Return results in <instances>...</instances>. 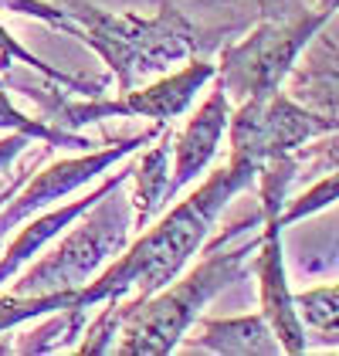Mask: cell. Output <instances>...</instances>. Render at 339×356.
Segmentation results:
<instances>
[{"instance_id": "1", "label": "cell", "mask_w": 339, "mask_h": 356, "mask_svg": "<svg viewBox=\"0 0 339 356\" xmlns=\"http://www.w3.org/2000/svg\"><path fill=\"white\" fill-rule=\"evenodd\" d=\"M258 170L261 166L238 163V160H227L224 166H217L204 180L200 191L180 200L156 227H149L136 245L126 248V254H119L115 265H109L99 278L85 282L78 289L48 292V296H14V292L0 296V332L17 323L48 316V312H72L75 319L85 323L88 309H95L102 302L140 305L142 299L156 296L163 285H170L180 275V268L207 238L210 224L224 211L227 200L238 191L251 187Z\"/></svg>"}, {"instance_id": "2", "label": "cell", "mask_w": 339, "mask_h": 356, "mask_svg": "<svg viewBox=\"0 0 339 356\" xmlns=\"http://www.w3.org/2000/svg\"><path fill=\"white\" fill-rule=\"evenodd\" d=\"M251 245L224 251V241L207 248L204 261L170 292H156L140 305L106 302L99 319L88 326L78 353H122V356H160L176 350L180 336L200 316V309L224 285L241 278V265Z\"/></svg>"}, {"instance_id": "3", "label": "cell", "mask_w": 339, "mask_h": 356, "mask_svg": "<svg viewBox=\"0 0 339 356\" xmlns=\"http://www.w3.org/2000/svg\"><path fill=\"white\" fill-rule=\"evenodd\" d=\"M65 14L78 24L88 48H95L102 61L113 68L119 92L136 88L146 75L163 72L176 58H207V51L224 48L227 38L245 24L234 28H204L194 24L180 7L163 0L160 14L140 17V14H113L85 0H68Z\"/></svg>"}, {"instance_id": "4", "label": "cell", "mask_w": 339, "mask_h": 356, "mask_svg": "<svg viewBox=\"0 0 339 356\" xmlns=\"http://www.w3.org/2000/svg\"><path fill=\"white\" fill-rule=\"evenodd\" d=\"M329 17L333 14L319 10L315 3L292 17H275V21L265 17L241 44H224L221 65L214 72L217 85L227 92V99L238 102L272 99Z\"/></svg>"}, {"instance_id": "5", "label": "cell", "mask_w": 339, "mask_h": 356, "mask_svg": "<svg viewBox=\"0 0 339 356\" xmlns=\"http://www.w3.org/2000/svg\"><path fill=\"white\" fill-rule=\"evenodd\" d=\"M115 191L95 200L88 207L82 227H75L48 258H41L34 268L21 275L10 292L14 296H48V292H65V289H78L85 282H92V275L102 268V261H109L126 248L129 227H133V211L126 200H115Z\"/></svg>"}, {"instance_id": "6", "label": "cell", "mask_w": 339, "mask_h": 356, "mask_svg": "<svg viewBox=\"0 0 339 356\" xmlns=\"http://www.w3.org/2000/svg\"><path fill=\"white\" fill-rule=\"evenodd\" d=\"M217 65L207 61V58H190V65L170 79H160L149 88H129L122 92V99H102V95H92L88 102H72V99H61L58 92L44 95V88H31L28 95L48 112V122H55L61 129H78L88 122H99V119H113V115H146V119H156L167 126L170 119L183 115L187 106L194 102L197 88L207 79H214Z\"/></svg>"}, {"instance_id": "7", "label": "cell", "mask_w": 339, "mask_h": 356, "mask_svg": "<svg viewBox=\"0 0 339 356\" xmlns=\"http://www.w3.org/2000/svg\"><path fill=\"white\" fill-rule=\"evenodd\" d=\"M336 129L339 119L306 109L292 95L275 92L265 102H241L238 112L231 115V122H227L231 156L227 160L261 166L272 156L292 153L295 146L315 136H326V133H336Z\"/></svg>"}, {"instance_id": "8", "label": "cell", "mask_w": 339, "mask_h": 356, "mask_svg": "<svg viewBox=\"0 0 339 356\" xmlns=\"http://www.w3.org/2000/svg\"><path fill=\"white\" fill-rule=\"evenodd\" d=\"M156 133H160V122H156V129H149V133H140V136H133V139H119V143L106 146V149H88L78 160H58V163H51L48 170L34 173V180L14 197V204H10L7 211H0V241H3V234H7L14 224L28 220L34 211L48 207L51 200L72 193L75 187H82L88 180H95V177L106 173L115 160H122V156H129L133 149L146 146Z\"/></svg>"}, {"instance_id": "9", "label": "cell", "mask_w": 339, "mask_h": 356, "mask_svg": "<svg viewBox=\"0 0 339 356\" xmlns=\"http://www.w3.org/2000/svg\"><path fill=\"white\" fill-rule=\"evenodd\" d=\"M227 122H231V99H227L224 88L217 85V88L207 95V102L197 109V115L187 122V129L170 143L173 153H176V166H173V180L167 184V200L176 197L204 166L214 160L217 143L224 136Z\"/></svg>"}, {"instance_id": "10", "label": "cell", "mask_w": 339, "mask_h": 356, "mask_svg": "<svg viewBox=\"0 0 339 356\" xmlns=\"http://www.w3.org/2000/svg\"><path fill=\"white\" fill-rule=\"evenodd\" d=\"M129 173H115V177H109L102 187L95 193H88V197H82V200H75V204H68V207H58V211H51V214H44V218L31 220L28 227L10 241V248L0 254V285L10 278V275L21 272V265L28 261L31 254L38 251V248L44 245V241H51L61 227H68L72 220H78L82 214H88V207L95 204V200H102L109 191H115V187H122V180H126Z\"/></svg>"}, {"instance_id": "11", "label": "cell", "mask_w": 339, "mask_h": 356, "mask_svg": "<svg viewBox=\"0 0 339 356\" xmlns=\"http://www.w3.org/2000/svg\"><path fill=\"white\" fill-rule=\"evenodd\" d=\"M187 350H214V353H279L282 343L275 339L265 316H241L224 323H204V336L190 339Z\"/></svg>"}, {"instance_id": "12", "label": "cell", "mask_w": 339, "mask_h": 356, "mask_svg": "<svg viewBox=\"0 0 339 356\" xmlns=\"http://www.w3.org/2000/svg\"><path fill=\"white\" fill-rule=\"evenodd\" d=\"M167 160H170V136H163L160 146H153L140 163H136V193H133V227L142 231L153 214L167 204V184H170V170H167Z\"/></svg>"}, {"instance_id": "13", "label": "cell", "mask_w": 339, "mask_h": 356, "mask_svg": "<svg viewBox=\"0 0 339 356\" xmlns=\"http://www.w3.org/2000/svg\"><path fill=\"white\" fill-rule=\"evenodd\" d=\"M309 153L319 160L315 170H319V173H326V177H322L312 191L302 193L299 200H292V204L285 207V214H279V224H282V227L285 224H292V220L309 218V214H315V211H322L326 204L339 200V136L326 139V143H319V146H312Z\"/></svg>"}, {"instance_id": "14", "label": "cell", "mask_w": 339, "mask_h": 356, "mask_svg": "<svg viewBox=\"0 0 339 356\" xmlns=\"http://www.w3.org/2000/svg\"><path fill=\"white\" fill-rule=\"evenodd\" d=\"M295 299V312L302 319V326H309L319 343H339V285H326V289H312Z\"/></svg>"}, {"instance_id": "15", "label": "cell", "mask_w": 339, "mask_h": 356, "mask_svg": "<svg viewBox=\"0 0 339 356\" xmlns=\"http://www.w3.org/2000/svg\"><path fill=\"white\" fill-rule=\"evenodd\" d=\"M0 129L24 133V136H31V139H41L44 146H65V149H88V146H92L88 139L75 136V133L61 129V126L48 122V119H28V115H21V112L10 106L7 88H0Z\"/></svg>"}, {"instance_id": "16", "label": "cell", "mask_w": 339, "mask_h": 356, "mask_svg": "<svg viewBox=\"0 0 339 356\" xmlns=\"http://www.w3.org/2000/svg\"><path fill=\"white\" fill-rule=\"evenodd\" d=\"M24 61V65H31L34 72H41L44 79H51V82H58V85H65V88H75V92H82V95H102V88H106V82H82V79H72V75H65V72H58V68H51V65H44L41 58H34L28 51V48H21L7 31L0 28V72L10 65V61Z\"/></svg>"}, {"instance_id": "17", "label": "cell", "mask_w": 339, "mask_h": 356, "mask_svg": "<svg viewBox=\"0 0 339 356\" xmlns=\"http://www.w3.org/2000/svg\"><path fill=\"white\" fill-rule=\"evenodd\" d=\"M0 10H14V14H28V17H38L51 28L65 31L72 38H82L78 24L65 14V7H55V3H44V0H0Z\"/></svg>"}, {"instance_id": "18", "label": "cell", "mask_w": 339, "mask_h": 356, "mask_svg": "<svg viewBox=\"0 0 339 356\" xmlns=\"http://www.w3.org/2000/svg\"><path fill=\"white\" fill-rule=\"evenodd\" d=\"M28 143H31V136H24V133H10V136L0 139V170L10 163L17 153H24V149H28Z\"/></svg>"}]
</instances>
